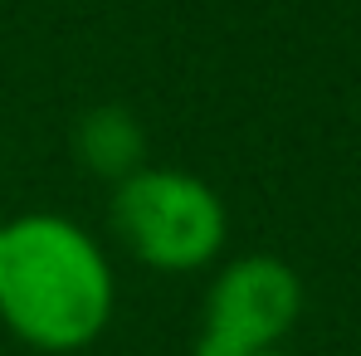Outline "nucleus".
I'll list each match as a JSON object with an SVG mask.
<instances>
[{
  "mask_svg": "<svg viewBox=\"0 0 361 356\" xmlns=\"http://www.w3.org/2000/svg\"><path fill=\"white\" fill-rule=\"evenodd\" d=\"M108 225L127 259L152 274H205L225 259L230 210L220 190L185 166H142L108 195Z\"/></svg>",
  "mask_w": 361,
  "mask_h": 356,
  "instance_id": "2",
  "label": "nucleus"
},
{
  "mask_svg": "<svg viewBox=\"0 0 361 356\" xmlns=\"http://www.w3.org/2000/svg\"><path fill=\"white\" fill-rule=\"evenodd\" d=\"M259 356H298V352H288V347H274V352H259Z\"/></svg>",
  "mask_w": 361,
  "mask_h": 356,
  "instance_id": "5",
  "label": "nucleus"
},
{
  "mask_svg": "<svg viewBox=\"0 0 361 356\" xmlns=\"http://www.w3.org/2000/svg\"><path fill=\"white\" fill-rule=\"evenodd\" d=\"M118 312V274L93 230L59 210L0 220V327L30 352H88Z\"/></svg>",
  "mask_w": 361,
  "mask_h": 356,
  "instance_id": "1",
  "label": "nucleus"
},
{
  "mask_svg": "<svg viewBox=\"0 0 361 356\" xmlns=\"http://www.w3.org/2000/svg\"><path fill=\"white\" fill-rule=\"evenodd\" d=\"M302 317V278L279 254H235L215 264L190 356H259L288 342Z\"/></svg>",
  "mask_w": 361,
  "mask_h": 356,
  "instance_id": "3",
  "label": "nucleus"
},
{
  "mask_svg": "<svg viewBox=\"0 0 361 356\" xmlns=\"http://www.w3.org/2000/svg\"><path fill=\"white\" fill-rule=\"evenodd\" d=\"M73 161L88 171V176L118 185L132 171L147 166V127L137 122L132 108L118 103H103L93 113H83L73 127Z\"/></svg>",
  "mask_w": 361,
  "mask_h": 356,
  "instance_id": "4",
  "label": "nucleus"
}]
</instances>
